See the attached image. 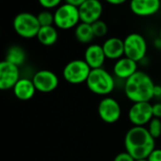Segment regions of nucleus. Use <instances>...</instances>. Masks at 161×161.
Instances as JSON below:
<instances>
[{
  "label": "nucleus",
  "mask_w": 161,
  "mask_h": 161,
  "mask_svg": "<svg viewBox=\"0 0 161 161\" xmlns=\"http://www.w3.org/2000/svg\"><path fill=\"white\" fill-rule=\"evenodd\" d=\"M125 148L136 160L144 159L156 148V140L151 136L147 127L133 126L125 136Z\"/></svg>",
  "instance_id": "obj_1"
},
{
  "label": "nucleus",
  "mask_w": 161,
  "mask_h": 161,
  "mask_svg": "<svg viewBox=\"0 0 161 161\" xmlns=\"http://www.w3.org/2000/svg\"><path fill=\"white\" fill-rule=\"evenodd\" d=\"M155 86L156 84L148 74L138 71L125 81L124 92L126 98L132 103L150 102L155 98Z\"/></svg>",
  "instance_id": "obj_2"
},
{
  "label": "nucleus",
  "mask_w": 161,
  "mask_h": 161,
  "mask_svg": "<svg viewBox=\"0 0 161 161\" xmlns=\"http://www.w3.org/2000/svg\"><path fill=\"white\" fill-rule=\"evenodd\" d=\"M87 88L94 94L108 96L115 89V78L106 69H92L86 81Z\"/></svg>",
  "instance_id": "obj_3"
},
{
  "label": "nucleus",
  "mask_w": 161,
  "mask_h": 161,
  "mask_svg": "<svg viewBox=\"0 0 161 161\" xmlns=\"http://www.w3.org/2000/svg\"><path fill=\"white\" fill-rule=\"evenodd\" d=\"M12 27L14 32L23 39L36 38L41 28L37 14L28 11H23L16 14L12 21Z\"/></svg>",
  "instance_id": "obj_4"
},
{
  "label": "nucleus",
  "mask_w": 161,
  "mask_h": 161,
  "mask_svg": "<svg viewBox=\"0 0 161 161\" xmlns=\"http://www.w3.org/2000/svg\"><path fill=\"white\" fill-rule=\"evenodd\" d=\"M80 22L81 20L77 7L67 3H62L54 10V25L58 29H73Z\"/></svg>",
  "instance_id": "obj_5"
},
{
  "label": "nucleus",
  "mask_w": 161,
  "mask_h": 161,
  "mask_svg": "<svg viewBox=\"0 0 161 161\" xmlns=\"http://www.w3.org/2000/svg\"><path fill=\"white\" fill-rule=\"evenodd\" d=\"M92 69L84 59L76 58L69 61L62 70L64 80L73 85L86 83Z\"/></svg>",
  "instance_id": "obj_6"
},
{
  "label": "nucleus",
  "mask_w": 161,
  "mask_h": 161,
  "mask_svg": "<svg viewBox=\"0 0 161 161\" xmlns=\"http://www.w3.org/2000/svg\"><path fill=\"white\" fill-rule=\"evenodd\" d=\"M125 43V56L140 62L143 60L147 54V42L146 39L140 33L133 32L124 39Z\"/></svg>",
  "instance_id": "obj_7"
},
{
  "label": "nucleus",
  "mask_w": 161,
  "mask_h": 161,
  "mask_svg": "<svg viewBox=\"0 0 161 161\" xmlns=\"http://www.w3.org/2000/svg\"><path fill=\"white\" fill-rule=\"evenodd\" d=\"M97 111L100 119L106 124H115L122 115V108L119 102L109 96H105L99 102Z\"/></svg>",
  "instance_id": "obj_8"
},
{
  "label": "nucleus",
  "mask_w": 161,
  "mask_h": 161,
  "mask_svg": "<svg viewBox=\"0 0 161 161\" xmlns=\"http://www.w3.org/2000/svg\"><path fill=\"white\" fill-rule=\"evenodd\" d=\"M154 118L150 102L133 103L128 111V119L133 126H145Z\"/></svg>",
  "instance_id": "obj_9"
},
{
  "label": "nucleus",
  "mask_w": 161,
  "mask_h": 161,
  "mask_svg": "<svg viewBox=\"0 0 161 161\" xmlns=\"http://www.w3.org/2000/svg\"><path fill=\"white\" fill-rule=\"evenodd\" d=\"M31 79L36 90L42 93L55 91L59 83L58 76L50 70H40L33 75Z\"/></svg>",
  "instance_id": "obj_10"
},
{
  "label": "nucleus",
  "mask_w": 161,
  "mask_h": 161,
  "mask_svg": "<svg viewBox=\"0 0 161 161\" xmlns=\"http://www.w3.org/2000/svg\"><path fill=\"white\" fill-rule=\"evenodd\" d=\"M20 78L18 66L5 59L0 62V89L2 91L12 90Z\"/></svg>",
  "instance_id": "obj_11"
},
{
  "label": "nucleus",
  "mask_w": 161,
  "mask_h": 161,
  "mask_svg": "<svg viewBox=\"0 0 161 161\" xmlns=\"http://www.w3.org/2000/svg\"><path fill=\"white\" fill-rule=\"evenodd\" d=\"M78 10L81 22L92 25L101 19L104 11V7L102 1L87 0L78 8Z\"/></svg>",
  "instance_id": "obj_12"
},
{
  "label": "nucleus",
  "mask_w": 161,
  "mask_h": 161,
  "mask_svg": "<svg viewBox=\"0 0 161 161\" xmlns=\"http://www.w3.org/2000/svg\"><path fill=\"white\" fill-rule=\"evenodd\" d=\"M129 8L139 17H150L159 12L161 0H130Z\"/></svg>",
  "instance_id": "obj_13"
},
{
  "label": "nucleus",
  "mask_w": 161,
  "mask_h": 161,
  "mask_svg": "<svg viewBox=\"0 0 161 161\" xmlns=\"http://www.w3.org/2000/svg\"><path fill=\"white\" fill-rule=\"evenodd\" d=\"M113 75L118 79L126 80L138 72V62L124 56L123 58L115 60L112 68Z\"/></svg>",
  "instance_id": "obj_14"
},
{
  "label": "nucleus",
  "mask_w": 161,
  "mask_h": 161,
  "mask_svg": "<svg viewBox=\"0 0 161 161\" xmlns=\"http://www.w3.org/2000/svg\"><path fill=\"white\" fill-rule=\"evenodd\" d=\"M91 69L102 68L106 62L107 57L104 53L102 44L91 43L87 46L84 52V58Z\"/></svg>",
  "instance_id": "obj_15"
},
{
  "label": "nucleus",
  "mask_w": 161,
  "mask_h": 161,
  "mask_svg": "<svg viewBox=\"0 0 161 161\" xmlns=\"http://www.w3.org/2000/svg\"><path fill=\"white\" fill-rule=\"evenodd\" d=\"M107 59L117 60L125 56L124 40L119 37H109L102 43Z\"/></svg>",
  "instance_id": "obj_16"
},
{
  "label": "nucleus",
  "mask_w": 161,
  "mask_h": 161,
  "mask_svg": "<svg viewBox=\"0 0 161 161\" xmlns=\"http://www.w3.org/2000/svg\"><path fill=\"white\" fill-rule=\"evenodd\" d=\"M12 91L14 96L21 101L30 100L37 92L32 79L26 77L20 78L19 81L13 87Z\"/></svg>",
  "instance_id": "obj_17"
},
{
  "label": "nucleus",
  "mask_w": 161,
  "mask_h": 161,
  "mask_svg": "<svg viewBox=\"0 0 161 161\" xmlns=\"http://www.w3.org/2000/svg\"><path fill=\"white\" fill-rule=\"evenodd\" d=\"M38 42L43 46H52L58 40V31L55 25L41 26L38 35Z\"/></svg>",
  "instance_id": "obj_18"
},
{
  "label": "nucleus",
  "mask_w": 161,
  "mask_h": 161,
  "mask_svg": "<svg viewBox=\"0 0 161 161\" xmlns=\"http://www.w3.org/2000/svg\"><path fill=\"white\" fill-rule=\"evenodd\" d=\"M74 34H75V38L76 39V41L83 44L92 43V42L95 38L92 25L84 23V22H80L74 28Z\"/></svg>",
  "instance_id": "obj_19"
},
{
  "label": "nucleus",
  "mask_w": 161,
  "mask_h": 161,
  "mask_svg": "<svg viewBox=\"0 0 161 161\" xmlns=\"http://www.w3.org/2000/svg\"><path fill=\"white\" fill-rule=\"evenodd\" d=\"M25 59H26V54L22 46L13 44L8 48L5 56V60L20 67L25 63Z\"/></svg>",
  "instance_id": "obj_20"
},
{
  "label": "nucleus",
  "mask_w": 161,
  "mask_h": 161,
  "mask_svg": "<svg viewBox=\"0 0 161 161\" xmlns=\"http://www.w3.org/2000/svg\"><path fill=\"white\" fill-rule=\"evenodd\" d=\"M38 21L41 26L54 25V12L49 9H42L37 14Z\"/></svg>",
  "instance_id": "obj_21"
},
{
  "label": "nucleus",
  "mask_w": 161,
  "mask_h": 161,
  "mask_svg": "<svg viewBox=\"0 0 161 161\" xmlns=\"http://www.w3.org/2000/svg\"><path fill=\"white\" fill-rule=\"evenodd\" d=\"M92 30H93L95 38H104L107 36L108 32V26L107 23L103 21L102 19L92 24Z\"/></svg>",
  "instance_id": "obj_22"
},
{
  "label": "nucleus",
  "mask_w": 161,
  "mask_h": 161,
  "mask_svg": "<svg viewBox=\"0 0 161 161\" xmlns=\"http://www.w3.org/2000/svg\"><path fill=\"white\" fill-rule=\"evenodd\" d=\"M147 129L151 136L156 140L161 136V119L153 118L147 125Z\"/></svg>",
  "instance_id": "obj_23"
},
{
  "label": "nucleus",
  "mask_w": 161,
  "mask_h": 161,
  "mask_svg": "<svg viewBox=\"0 0 161 161\" xmlns=\"http://www.w3.org/2000/svg\"><path fill=\"white\" fill-rule=\"evenodd\" d=\"M64 0H38V3L43 9H56L59 7Z\"/></svg>",
  "instance_id": "obj_24"
},
{
  "label": "nucleus",
  "mask_w": 161,
  "mask_h": 161,
  "mask_svg": "<svg viewBox=\"0 0 161 161\" xmlns=\"http://www.w3.org/2000/svg\"><path fill=\"white\" fill-rule=\"evenodd\" d=\"M113 161H136V159L130 154H128L126 151H125V152H122V153H119L118 155H116Z\"/></svg>",
  "instance_id": "obj_25"
},
{
  "label": "nucleus",
  "mask_w": 161,
  "mask_h": 161,
  "mask_svg": "<svg viewBox=\"0 0 161 161\" xmlns=\"http://www.w3.org/2000/svg\"><path fill=\"white\" fill-rule=\"evenodd\" d=\"M148 161H161V149L155 148L147 158Z\"/></svg>",
  "instance_id": "obj_26"
},
{
  "label": "nucleus",
  "mask_w": 161,
  "mask_h": 161,
  "mask_svg": "<svg viewBox=\"0 0 161 161\" xmlns=\"http://www.w3.org/2000/svg\"><path fill=\"white\" fill-rule=\"evenodd\" d=\"M153 116L154 118L161 119V103L158 102L153 105Z\"/></svg>",
  "instance_id": "obj_27"
},
{
  "label": "nucleus",
  "mask_w": 161,
  "mask_h": 161,
  "mask_svg": "<svg viewBox=\"0 0 161 161\" xmlns=\"http://www.w3.org/2000/svg\"><path fill=\"white\" fill-rule=\"evenodd\" d=\"M85 1H87V0H64V3H67V4H70L72 6L79 8Z\"/></svg>",
  "instance_id": "obj_28"
},
{
  "label": "nucleus",
  "mask_w": 161,
  "mask_h": 161,
  "mask_svg": "<svg viewBox=\"0 0 161 161\" xmlns=\"http://www.w3.org/2000/svg\"><path fill=\"white\" fill-rule=\"evenodd\" d=\"M108 4L112 5V6H120L125 4L127 0H105Z\"/></svg>",
  "instance_id": "obj_29"
},
{
  "label": "nucleus",
  "mask_w": 161,
  "mask_h": 161,
  "mask_svg": "<svg viewBox=\"0 0 161 161\" xmlns=\"http://www.w3.org/2000/svg\"><path fill=\"white\" fill-rule=\"evenodd\" d=\"M154 95H155V97H161V86L160 85H156V86H155Z\"/></svg>",
  "instance_id": "obj_30"
},
{
  "label": "nucleus",
  "mask_w": 161,
  "mask_h": 161,
  "mask_svg": "<svg viewBox=\"0 0 161 161\" xmlns=\"http://www.w3.org/2000/svg\"><path fill=\"white\" fill-rule=\"evenodd\" d=\"M154 45H155V47L156 48H158V49H161V39L158 37V38H157L156 40H155V42H154Z\"/></svg>",
  "instance_id": "obj_31"
},
{
  "label": "nucleus",
  "mask_w": 161,
  "mask_h": 161,
  "mask_svg": "<svg viewBox=\"0 0 161 161\" xmlns=\"http://www.w3.org/2000/svg\"><path fill=\"white\" fill-rule=\"evenodd\" d=\"M136 161H148V159L147 158H144V159H138V160Z\"/></svg>",
  "instance_id": "obj_32"
},
{
  "label": "nucleus",
  "mask_w": 161,
  "mask_h": 161,
  "mask_svg": "<svg viewBox=\"0 0 161 161\" xmlns=\"http://www.w3.org/2000/svg\"><path fill=\"white\" fill-rule=\"evenodd\" d=\"M158 37H159V38L161 39V28H160V30H159V34H158Z\"/></svg>",
  "instance_id": "obj_33"
},
{
  "label": "nucleus",
  "mask_w": 161,
  "mask_h": 161,
  "mask_svg": "<svg viewBox=\"0 0 161 161\" xmlns=\"http://www.w3.org/2000/svg\"><path fill=\"white\" fill-rule=\"evenodd\" d=\"M99 1H102V0H99Z\"/></svg>",
  "instance_id": "obj_34"
}]
</instances>
